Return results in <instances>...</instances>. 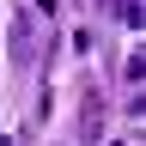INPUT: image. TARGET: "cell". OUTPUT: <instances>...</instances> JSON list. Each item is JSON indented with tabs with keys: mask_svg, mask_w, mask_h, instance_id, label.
<instances>
[]
</instances>
